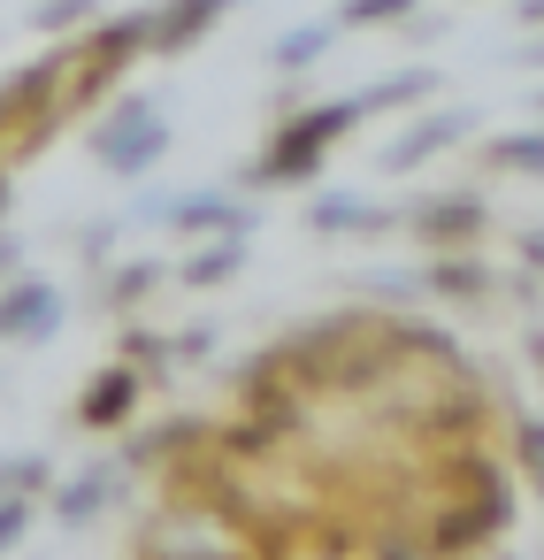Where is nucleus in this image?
<instances>
[{
    "mask_svg": "<svg viewBox=\"0 0 544 560\" xmlns=\"http://www.w3.org/2000/svg\"><path fill=\"white\" fill-rule=\"evenodd\" d=\"M406 9H414V0H353L345 16H353V24H376V16H406Z\"/></svg>",
    "mask_w": 544,
    "mask_h": 560,
    "instance_id": "obj_8",
    "label": "nucleus"
},
{
    "mask_svg": "<svg viewBox=\"0 0 544 560\" xmlns=\"http://www.w3.org/2000/svg\"><path fill=\"white\" fill-rule=\"evenodd\" d=\"M230 269H238V246H223V254H200V261H192V277H200V284H215V277H230Z\"/></svg>",
    "mask_w": 544,
    "mask_h": 560,
    "instance_id": "obj_9",
    "label": "nucleus"
},
{
    "mask_svg": "<svg viewBox=\"0 0 544 560\" xmlns=\"http://www.w3.org/2000/svg\"><path fill=\"white\" fill-rule=\"evenodd\" d=\"M24 514H32L24 499H9V506H0V545H16V529H24Z\"/></svg>",
    "mask_w": 544,
    "mask_h": 560,
    "instance_id": "obj_11",
    "label": "nucleus"
},
{
    "mask_svg": "<svg viewBox=\"0 0 544 560\" xmlns=\"http://www.w3.org/2000/svg\"><path fill=\"white\" fill-rule=\"evenodd\" d=\"M475 223H483L475 200H429V215H414L422 238H460V231H475Z\"/></svg>",
    "mask_w": 544,
    "mask_h": 560,
    "instance_id": "obj_5",
    "label": "nucleus"
},
{
    "mask_svg": "<svg viewBox=\"0 0 544 560\" xmlns=\"http://www.w3.org/2000/svg\"><path fill=\"white\" fill-rule=\"evenodd\" d=\"M330 131H345V108H322V116H307L292 139H276V154H269V177H307Z\"/></svg>",
    "mask_w": 544,
    "mask_h": 560,
    "instance_id": "obj_1",
    "label": "nucleus"
},
{
    "mask_svg": "<svg viewBox=\"0 0 544 560\" xmlns=\"http://www.w3.org/2000/svg\"><path fill=\"white\" fill-rule=\"evenodd\" d=\"M100 147H108V162H116V170H146V162H154V147H162V124H154L146 108H123V124H116Z\"/></svg>",
    "mask_w": 544,
    "mask_h": 560,
    "instance_id": "obj_3",
    "label": "nucleus"
},
{
    "mask_svg": "<svg viewBox=\"0 0 544 560\" xmlns=\"http://www.w3.org/2000/svg\"><path fill=\"white\" fill-rule=\"evenodd\" d=\"M215 9H223V0H185V9L162 24V39H169V47H177V39H192V32H200V16H215Z\"/></svg>",
    "mask_w": 544,
    "mask_h": 560,
    "instance_id": "obj_7",
    "label": "nucleus"
},
{
    "mask_svg": "<svg viewBox=\"0 0 544 560\" xmlns=\"http://www.w3.org/2000/svg\"><path fill=\"white\" fill-rule=\"evenodd\" d=\"M55 323H62V300L47 284H16L9 300H0V338H32V330L47 338Z\"/></svg>",
    "mask_w": 544,
    "mask_h": 560,
    "instance_id": "obj_2",
    "label": "nucleus"
},
{
    "mask_svg": "<svg viewBox=\"0 0 544 560\" xmlns=\"http://www.w3.org/2000/svg\"><path fill=\"white\" fill-rule=\"evenodd\" d=\"M131 399H139V384H131L123 369H116V376H93V392H85V422H123Z\"/></svg>",
    "mask_w": 544,
    "mask_h": 560,
    "instance_id": "obj_4",
    "label": "nucleus"
},
{
    "mask_svg": "<svg viewBox=\"0 0 544 560\" xmlns=\"http://www.w3.org/2000/svg\"><path fill=\"white\" fill-rule=\"evenodd\" d=\"M452 131H468V124H460V116H445V124H429V131H414V139H399V147H391V162L406 170V162H422V154H437V147H445Z\"/></svg>",
    "mask_w": 544,
    "mask_h": 560,
    "instance_id": "obj_6",
    "label": "nucleus"
},
{
    "mask_svg": "<svg viewBox=\"0 0 544 560\" xmlns=\"http://www.w3.org/2000/svg\"><path fill=\"white\" fill-rule=\"evenodd\" d=\"M437 284H445V292H475L483 277H475V261H445V269H437Z\"/></svg>",
    "mask_w": 544,
    "mask_h": 560,
    "instance_id": "obj_10",
    "label": "nucleus"
}]
</instances>
